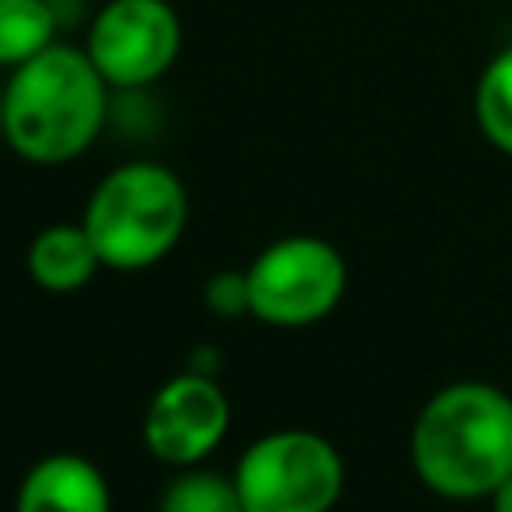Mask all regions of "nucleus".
<instances>
[{
	"mask_svg": "<svg viewBox=\"0 0 512 512\" xmlns=\"http://www.w3.org/2000/svg\"><path fill=\"white\" fill-rule=\"evenodd\" d=\"M108 92L84 48L52 40L4 80V144L28 164H68L96 144L108 120Z\"/></svg>",
	"mask_w": 512,
	"mask_h": 512,
	"instance_id": "f257e3e1",
	"label": "nucleus"
},
{
	"mask_svg": "<svg viewBox=\"0 0 512 512\" xmlns=\"http://www.w3.org/2000/svg\"><path fill=\"white\" fill-rule=\"evenodd\" d=\"M412 468L448 500L492 496L512 476V396L484 380L432 392L412 424Z\"/></svg>",
	"mask_w": 512,
	"mask_h": 512,
	"instance_id": "f03ea898",
	"label": "nucleus"
},
{
	"mask_svg": "<svg viewBox=\"0 0 512 512\" xmlns=\"http://www.w3.org/2000/svg\"><path fill=\"white\" fill-rule=\"evenodd\" d=\"M96 256L112 272L160 264L184 236L188 192L160 160H128L104 172L80 216Z\"/></svg>",
	"mask_w": 512,
	"mask_h": 512,
	"instance_id": "7ed1b4c3",
	"label": "nucleus"
},
{
	"mask_svg": "<svg viewBox=\"0 0 512 512\" xmlns=\"http://www.w3.org/2000/svg\"><path fill=\"white\" fill-rule=\"evenodd\" d=\"M248 316L272 328H308L324 320L348 288L340 248L312 232H292L264 244L244 268Z\"/></svg>",
	"mask_w": 512,
	"mask_h": 512,
	"instance_id": "20e7f679",
	"label": "nucleus"
},
{
	"mask_svg": "<svg viewBox=\"0 0 512 512\" xmlns=\"http://www.w3.org/2000/svg\"><path fill=\"white\" fill-rule=\"evenodd\" d=\"M232 480L244 512H332L344 492V460L320 432L280 428L244 448Z\"/></svg>",
	"mask_w": 512,
	"mask_h": 512,
	"instance_id": "39448f33",
	"label": "nucleus"
},
{
	"mask_svg": "<svg viewBox=\"0 0 512 512\" xmlns=\"http://www.w3.org/2000/svg\"><path fill=\"white\" fill-rule=\"evenodd\" d=\"M184 28L168 0H104L88 24L84 52L108 88H148L180 56Z\"/></svg>",
	"mask_w": 512,
	"mask_h": 512,
	"instance_id": "423d86ee",
	"label": "nucleus"
},
{
	"mask_svg": "<svg viewBox=\"0 0 512 512\" xmlns=\"http://www.w3.org/2000/svg\"><path fill=\"white\" fill-rule=\"evenodd\" d=\"M232 408L224 388L204 372H180L156 388L144 412V448L172 468L200 464L228 432Z\"/></svg>",
	"mask_w": 512,
	"mask_h": 512,
	"instance_id": "0eeeda50",
	"label": "nucleus"
},
{
	"mask_svg": "<svg viewBox=\"0 0 512 512\" xmlns=\"http://www.w3.org/2000/svg\"><path fill=\"white\" fill-rule=\"evenodd\" d=\"M16 512H112V492L88 456L52 452L24 472Z\"/></svg>",
	"mask_w": 512,
	"mask_h": 512,
	"instance_id": "6e6552de",
	"label": "nucleus"
},
{
	"mask_svg": "<svg viewBox=\"0 0 512 512\" xmlns=\"http://www.w3.org/2000/svg\"><path fill=\"white\" fill-rule=\"evenodd\" d=\"M28 276L36 288L44 292H56V296H68V292H80L104 264L84 232V224L76 220H56L48 228H40L28 244Z\"/></svg>",
	"mask_w": 512,
	"mask_h": 512,
	"instance_id": "1a4fd4ad",
	"label": "nucleus"
},
{
	"mask_svg": "<svg viewBox=\"0 0 512 512\" xmlns=\"http://www.w3.org/2000/svg\"><path fill=\"white\" fill-rule=\"evenodd\" d=\"M56 40L52 0H0V68H16Z\"/></svg>",
	"mask_w": 512,
	"mask_h": 512,
	"instance_id": "9d476101",
	"label": "nucleus"
},
{
	"mask_svg": "<svg viewBox=\"0 0 512 512\" xmlns=\"http://www.w3.org/2000/svg\"><path fill=\"white\" fill-rule=\"evenodd\" d=\"M472 108H476V128L484 132V140L512 156V44L500 48L484 64Z\"/></svg>",
	"mask_w": 512,
	"mask_h": 512,
	"instance_id": "9b49d317",
	"label": "nucleus"
},
{
	"mask_svg": "<svg viewBox=\"0 0 512 512\" xmlns=\"http://www.w3.org/2000/svg\"><path fill=\"white\" fill-rule=\"evenodd\" d=\"M160 512H244L236 480H224L216 472H180L164 496H160Z\"/></svg>",
	"mask_w": 512,
	"mask_h": 512,
	"instance_id": "f8f14e48",
	"label": "nucleus"
},
{
	"mask_svg": "<svg viewBox=\"0 0 512 512\" xmlns=\"http://www.w3.org/2000/svg\"><path fill=\"white\" fill-rule=\"evenodd\" d=\"M204 300L212 312L220 316H240L248 312V280L244 272H216L208 284H204Z\"/></svg>",
	"mask_w": 512,
	"mask_h": 512,
	"instance_id": "ddd939ff",
	"label": "nucleus"
},
{
	"mask_svg": "<svg viewBox=\"0 0 512 512\" xmlns=\"http://www.w3.org/2000/svg\"><path fill=\"white\" fill-rule=\"evenodd\" d=\"M492 512H512V476L492 492Z\"/></svg>",
	"mask_w": 512,
	"mask_h": 512,
	"instance_id": "4468645a",
	"label": "nucleus"
},
{
	"mask_svg": "<svg viewBox=\"0 0 512 512\" xmlns=\"http://www.w3.org/2000/svg\"><path fill=\"white\" fill-rule=\"evenodd\" d=\"M0 96H4V84H0ZM0 140H4V128H0Z\"/></svg>",
	"mask_w": 512,
	"mask_h": 512,
	"instance_id": "2eb2a0df",
	"label": "nucleus"
}]
</instances>
